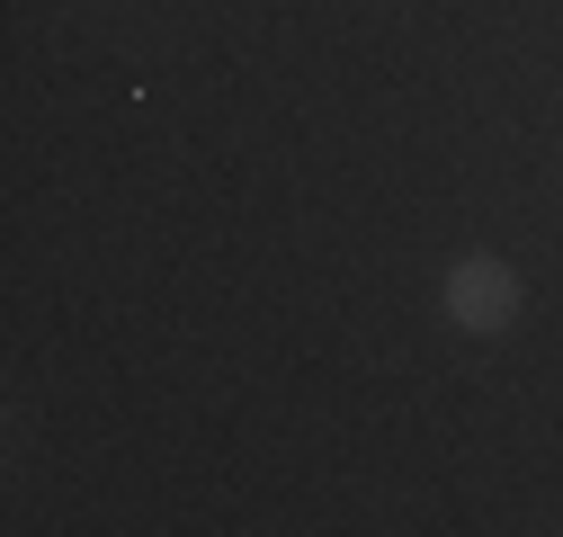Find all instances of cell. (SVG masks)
<instances>
[{
	"label": "cell",
	"mask_w": 563,
	"mask_h": 537,
	"mask_svg": "<svg viewBox=\"0 0 563 537\" xmlns=\"http://www.w3.org/2000/svg\"><path fill=\"white\" fill-rule=\"evenodd\" d=\"M448 314H456L465 331H510V322H519V268L492 260V251L456 260V268H448Z\"/></svg>",
	"instance_id": "obj_1"
}]
</instances>
